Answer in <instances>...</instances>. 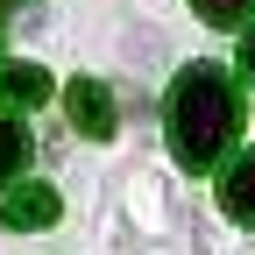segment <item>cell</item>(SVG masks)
Returning <instances> with one entry per match:
<instances>
[{"label":"cell","instance_id":"1","mask_svg":"<svg viewBox=\"0 0 255 255\" xmlns=\"http://www.w3.org/2000/svg\"><path fill=\"white\" fill-rule=\"evenodd\" d=\"M234 78L220 64H184L170 100H163V128H170V149L184 170H213L234 142Z\"/></svg>","mask_w":255,"mask_h":255},{"label":"cell","instance_id":"2","mask_svg":"<svg viewBox=\"0 0 255 255\" xmlns=\"http://www.w3.org/2000/svg\"><path fill=\"white\" fill-rule=\"evenodd\" d=\"M64 114H71V128L85 142H107L114 135V92L100 78H71V85H64Z\"/></svg>","mask_w":255,"mask_h":255},{"label":"cell","instance_id":"3","mask_svg":"<svg viewBox=\"0 0 255 255\" xmlns=\"http://www.w3.org/2000/svg\"><path fill=\"white\" fill-rule=\"evenodd\" d=\"M57 213H64V206H57V191L36 184V177H21L7 199H0V220H7L14 234H43V227H57Z\"/></svg>","mask_w":255,"mask_h":255},{"label":"cell","instance_id":"4","mask_svg":"<svg viewBox=\"0 0 255 255\" xmlns=\"http://www.w3.org/2000/svg\"><path fill=\"white\" fill-rule=\"evenodd\" d=\"M220 206H227V220L255 227V149L227 163V177H220Z\"/></svg>","mask_w":255,"mask_h":255},{"label":"cell","instance_id":"5","mask_svg":"<svg viewBox=\"0 0 255 255\" xmlns=\"http://www.w3.org/2000/svg\"><path fill=\"white\" fill-rule=\"evenodd\" d=\"M0 92H7L14 107H36V100H50V71H36V64H7V71H0Z\"/></svg>","mask_w":255,"mask_h":255},{"label":"cell","instance_id":"6","mask_svg":"<svg viewBox=\"0 0 255 255\" xmlns=\"http://www.w3.org/2000/svg\"><path fill=\"white\" fill-rule=\"evenodd\" d=\"M21 163H28V128L21 121H0V177L21 184Z\"/></svg>","mask_w":255,"mask_h":255},{"label":"cell","instance_id":"7","mask_svg":"<svg viewBox=\"0 0 255 255\" xmlns=\"http://www.w3.org/2000/svg\"><path fill=\"white\" fill-rule=\"evenodd\" d=\"M191 14L213 21V28H241V21L255 14V0H191Z\"/></svg>","mask_w":255,"mask_h":255},{"label":"cell","instance_id":"8","mask_svg":"<svg viewBox=\"0 0 255 255\" xmlns=\"http://www.w3.org/2000/svg\"><path fill=\"white\" fill-rule=\"evenodd\" d=\"M241 71L255 78V28H248V43H241Z\"/></svg>","mask_w":255,"mask_h":255},{"label":"cell","instance_id":"9","mask_svg":"<svg viewBox=\"0 0 255 255\" xmlns=\"http://www.w3.org/2000/svg\"><path fill=\"white\" fill-rule=\"evenodd\" d=\"M0 7H21V0H0Z\"/></svg>","mask_w":255,"mask_h":255}]
</instances>
